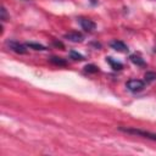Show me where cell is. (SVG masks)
Here are the masks:
<instances>
[{
  "label": "cell",
  "mask_w": 156,
  "mask_h": 156,
  "mask_svg": "<svg viewBox=\"0 0 156 156\" xmlns=\"http://www.w3.org/2000/svg\"><path fill=\"white\" fill-rule=\"evenodd\" d=\"M118 129L121 132H124V133H128V134H133V135L147 138V139H151V140L156 141V133H151V132L143 130V129H139V128H124V127H119Z\"/></svg>",
  "instance_id": "cell-1"
},
{
  "label": "cell",
  "mask_w": 156,
  "mask_h": 156,
  "mask_svg": "<svg viewBox=\"0 0 156 156\" xmlns=\"http://www.w3.org/2000/svg\"><path fill=\"white\" fill-rule=\"evenodd\" d=\"M6 45L10 50H12L13 52L16 54H20V55H24L27 54V45H23V44H20L18 41H15V40H7L6 41Z\"/></svg>",
  "instance_id": "cell-2"
},
{
  "label": "cell",
  "mask_w": 156,
  "mask_h": 156,
  "mask_svg": "<svg viewBox=\"0 0 156 156\" xmlns=\"http://www.w3.org/2000/svg\"><path fill=\"white\" fill-rule=\"evenodd\" d=\"M126 87L132 93H139L145 88V83L143 80H140V79H130V80L127 82Z\"/></svg>",
  "instance_id": "cell-3"
},
{
  "label": "cell",
  "mask_w": 156,
  "mask_h": 156,
  "mask_svg": "<svg viewBox=\"0 0 156 156\" xmlns=\"http://www.w3.org/2000/svg\"><path fill=\"white\" fill-rule=\"evenodd\" d=\"M78 22H79L80 27H82V28H83L85 32H93V30L96 28L95 22H93V21H91V20H89V18L80 17V18L78 20Z\"/></svg>",
  "instance_id": "cell-4"
},
{
  "label": "cell",
  "mask_w": 156,
  "mask_h": 156,
  "mask_svg": "<svg viewBox=\"0 0 156 156\" xmlns=\"http://www.w3.org/2000/svg\"><path fill=\"white\" fill-rule=\"evenodd\" d=\"M65 39H68L69 41H73V43H82L84 37L79 32H69L65 34Z\"/></svg>",
  "instance_id": "cell-5"
},
{
  "label": "cell",
  "mask_w": 156,
  "mask_h": 156,
  "mask_svg": "<svg viewBox=\"0 0 156 156\" xmlns=\"http://www.w3.org/2000/svg\"><path fill=\"white\" fill-rule=\"evenodd\" d=\"M110 46L118 52H128V46L121 40H112L110 43Z\"/></svg>",
  "instance_id": "cell-6"
},
{
  "label": "cell",
  "mask_w": 156,
  "mask_h": 156,
  "mask_svg": "<svg viewBox=\"0 0 156 156\" xmlns=\"http://www.w3.org/2000/svg\"><path fill=\"white\" fill-rule=\"evenodd\" d=\"M106 61L110 63L111 68H112V69H115V71H119V69H122V68H123V65H122L121 62H118V61L113 60L111 56H107V57H106Z\"/></svg>",
  "instance_id": "cell-7"
},
{
  "label": "cell",
  "mask_w": 156,
  "mask_h": 156,
  "mask_svg": "<svg viewBox=\"0 0 156 156\" xmlns=\"http://www.w3.org/2000/svg\"><path fill=\"white\" fill-rule=\"evenodd\" d=\"M129 58H130V61L133 62V63H135L136 66H145V61L140 57V56H138V55H130L129 56Z\"/></svg>",
  "instance_id": "cell-8"
},
{
  "label": "cell",
  "mask_w": 156,
  "mask_h": 156,
  "mask_svg": "<svg viewBox=\"0 0 156 156\" xmlns=\"http://www.w3.org/2000/svg\"><path fill=\"white\" fill-rule=\"evenodd\" d=\"M50 62L54 63V65H56V66H66V65H67V62H66L63 58L56 57V56H52V57L50 58Z\"/></svg>",
  "instance_id": "cell-9"
},
{
  "label": "cell",
  "mask_w": 156,
  "mask_h": 156,
  "mask_svg": "<svg viewBox=\"0 0 156 156\" xmlns=\"http://www.w3.org/2000/svg\"><path fill=\"white\" fill-rule=\"evenodd\" d=\"M27 45V48H30V49H34V50H46V48L44 46V45H41V44H38V43H27L26 44Z\"/></svg>",
  "instance_id": "cell-10"
},
{
  "label": "cell",
  "mask_w": 156,
  "mask_h": 156,
  "mask_svg": "<svg viewBox=\"0 0 156 156\" xmlns=\"http://www.w3.org/2000/svg\"><path fill=\"white\" fill-rule=\"evenodd\" d=\"M84 71L87 73H96V72H99V68L95 65H87L84 67Z\"/></svg>",
  "instance_id": "cell-11"
},
{
  "label": "cell",
  "mask_w": 156,
  "mask_h": 156,
  "mask_svg": "<svg viewBox=\"0 0 156 156\" xmlns=\"http://www.w3.org/2000/svg\"><path fill=\"white\" fill-rule=\"evenodd\" d=\"M69 55H71V58H73V60H78V61H83V60H84V56L80 55L79 52L74 51V50H72V51L69 52Z\"/></svg>",
  "instance_id": "cell-12"
},
{
  "label": "cell",
  "mask_w": 156,
  "mask_h": 156,
  "mask_svg": "<svg viewBox=\"0 0 156 156\" xmlns=\"http://www.w3.org/2000/svg\"><path fill=\"white\" fill-rule=\"evenodd\" d=\"M155 79H156V73H154V72H146L145 73V80L147 83H151Z\"/></svg>",
  "instance_id": "cell-13"
},
{
  "label": "cell",
  "mask_w": 156,
  "mask_h": 156,
  "mask_svg": "<svg viewBox=\"0 0 156 156\" xmlns=\"http://www.w3.org/2000/svg\"><path fill=\"white\" fill-rule=\"evenodd\" d=\"M0 12H1V21H7L9 20V15H7V11H6V9L4 7V6H1V10H0Z\"/></svg>",
  "instance_id": "cell-14"
},
{
  "label": "cell",
  "mask_w": 156,
  "mask_h": 156,
  "mask_svg": "<svg viewBox=\"0 0 156 156\" xmlns=\"http://www.w3.org/2000/svg\"><path fill=\"white\" fill-rule=\"evenodd\" d=\"M89 1H90L91 5H96L98 4V0H89Z\"/></svg>",
  "instance_id": "cell-15"
}]
</instances>
